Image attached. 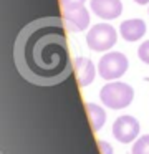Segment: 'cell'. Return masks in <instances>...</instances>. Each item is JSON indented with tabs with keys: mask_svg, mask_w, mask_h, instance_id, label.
<instances>
[{
	"mask_svg": "<svg viewBox=\"0 0 149 154\" xmlns=\"http://www.w3.org/2000/svg\"><path fill=\"white\" fill-rule=\"evenodd\" d=\"M20 76L36 86H55L73 73L65 25L60 17L33 20L20 30L13 45Z\"/></svg>",
	"mask_w": 149,
	"mask_h": 154,
	"instance_id": "1",
	"label": "cell"
},
{
	"mask_svg": "<svg viewBox=\"0 0 149 154\" xmlns=\"http://www.w3.org/2000/svg\"><path fill=\"white\" fill-rule=\"evenodd\" d=\"M99 98H101L103 104L108 106L109 109H123L131 104L132 98H134V90L128 83L111 81L101 88Z\"/></svg>",
	"mask_w": 149,
	"mask_h": 154,
	"instance_id": "2",
	"label": "cell"
},
{
	"mask_svg": "<svg viewBox=\"0 0 149 154\" xmlns=\"http://www.w3.org/2000/svg\"><path fill=\"white\" fill-rule=\"evenodd\" d=\"M128 58L121 51H109V53L103 55L101 60L98 63V73L103 80H118L128 70Z\"/></svg>",
	"mask_w": 149,
	"mask_h": 154,
	"instance_id": "3",
	"label": "cell"
},
{
	"mask_svg": "<svg viewBox=\"0 0 149 154\" xmlns=\"http://www.w3.org/2000/svg\"><path fill=\"white\" fill-rule=\"evenodd\" d=\"M116 40H118V33L114 27L108 23H96L93 28H89L86 35V43L93 51H108L116 45Z\"/></svg>",
	"mask_w": 149,
	"mask_h": 154,
	"instance_id": "4",
	"label": "cell"
},
{
	"mask_svg": "<svg viewBox=\"0 0 149 154\" xmlns=\"http://www.w3.org/2000/svg\"><path fill=\"white\" fill-rule=\"evenodd\" d=\"M139 129H141L139 121L134 116H129V114L116 118V121L113 123V136L123 144L132 143V141L138 139Z\"/></svg>",
	"mask_w": 149,
	"mask_h": 154,
	"instance_id": "5",
	"label": "cell"
},
{
	"mask_svg": "<svg viewBox=\"0 0 149 154\" xmlns=\"http://www.w3.org/2000/svg\"><path fill=\"white\" fill-rule=\"evenodd\" d=\"M91 10L103 20H114L123 14V4L119 0H91Z\"/></svg>",
	"mask_w": 149,
	"mask_h": 154,
	"instance_id": "6",
	"label": "cell"
},
{
	"mask_svg": "<svg viewBox=\"0 0 149 154\" xmlns=\"http://www.w3.org/2000/svg\"><path fill=\"white\" fill-rule=\"evenodd\" d=\"M73 68L76 71V78H78L79 86H88L95 81L96 76V68L89 58L86 57H78L73 60Z\"/></svg>",
	"mask_w": 149,
	"mask_h": 154,
	"instance_id": "7",
	"label": "cell"
},
{
	"mask_svg": "<svg viewBox=\"0 0 149 154\" xmlns=\"http://www.w3.org/2000/svg\"><path fill=\"white\" fill-rule=\"evenodd\" d=\"M65 12V20L68 23V30L76 33V32H83L85 28H88L89 25V14L88 10L83 7L71 8V10H63Z\"/></svg>",
	"mask_w": 149,
	"mask_h": 154,
	"instance_id": "8",
	"label": "cell"
},
{
	"mask_svg": "<svg viewBox=\"0 0 149 154\" xmlns=\"http://www.w3.org/2000/svg\"><path fill=\"white\" fill-rule=\"evenodd\" d=\"M119 32H121V37L126 42H138L146 33V23L141 18H129V20L121 23Z\"/></svg>",
	"mask_w": 149,
	"mask_h": 154,
	"instance_id": "9",
	"label": "cell"
},
{
	"mask_svg": "<svg viewBox=\"0 0 149 154\" xmlns=\"http://www.w3.org/2000/svg\"><path fill=\"white\" fill-rule=\"evenodd\" d=\"M86 111H88V118H89V123H91L93 131H99L103 126H104V121H106V111L103 109L99 104L95 103H86Z\"/></svg>",
	"mask_w": 149,
	"mask_h": 154,
	"instance_id": "10",
	"label": "cell"
},
{
	"mask_svg": "<svg viewBox=\"0 0 149 154\" xmlns=\"http://www.w3.org/2000/svg\"><path fill=\"white\" fill-rule=\"evenodd\" d=\"M131 154H149V134H144L134 141Z\"/></svg>",
	"mask_w": 149,
	"mask_h": 154,
	"instance_id": "11",
	"label": "cell"
},
{
	"mask_svg": "<svg viewBox=\"0 0 149 154\" xmlns=\"http://www.w3.org/2000/svg\"><path fill=\"white\" fill-rule=\"evenodd\" d=\"M138 57L142 63L149 65V40L147 42H142L141 47L138 48Z\"/></svg>",
	"mask_w": 149,
	"mask_h": 154,
	"instance_id": "12",
	"label": "cell"
},
{
	"mask_svg": "<svg viewBox=\"0 0 149 154\" xmlns=\"http://www.w3.org/2000/svg\"><path fill=\"white\" fill-rule=\"evenodd\" d=\"M61 2V7L63 10H71V8H78V7H83L86 0H60Z\"/></svg>",
	"mask_w": 149,
	"mask_h": 154,
	"instance_id": "13",
	"label": "cell"
},
{
	"mask_svg": "<svg viewBox=\"0 0 149 154\" xmlns=\"http://www.w3.org/2000/svg\"><path fill=\"white\" fill-rule=\"evenodd\" d=\"M99 149H101V154H113V146L106 141H99Z\"/></svg>",
	"mask_w": 149,
	"mask_h": 154,
	"instance_id": "14",
	"label": "cell"
},
{
	"mask_svg": "<svg viewBox=\"0 0 149 154\" xmlns=\"http://www.w3.org/2000/svg\"><path fill=\"white\" fill-rule=\"evenodd\" d=\"M136 4H139V5H147V2L149 0H134Z\"/></svg>",
	"mask_w": 149,
	"mask_h": 154,
	"instance_id": "15",
	"label": "cell"
}]
</instances>
